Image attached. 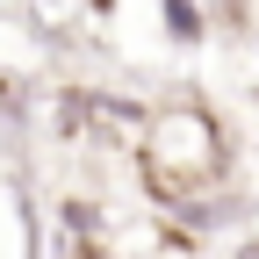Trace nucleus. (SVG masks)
<instances>
[{"label": "nucleus", "instance_id": "nucleus-1", "mask_svg": "<svg viewBox=\"0 0 259 259\" xmlns=\"http://www.w3.org/2000/svg\"><path fill=\"white\" fill-rule=\"evenodd\" d=\"M137 166H144L151 187H166V194L187 202L194 187H209V180L223 173V130H216V115L194 108V101H187V108H158L151 130H144Z\"/></svg>", "mask_w": 259, "mask_h": 259}]
</instances>
